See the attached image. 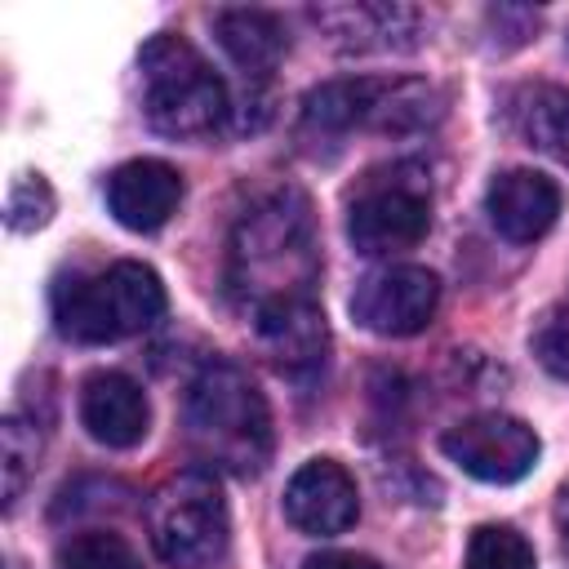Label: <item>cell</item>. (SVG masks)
Masks as SVG:
<instances>
[{"label":"cell","instance_id":"obj_1","mask_svg":"<svg viewBox=\"0 0 569 569\" xmlns=\"http://www.w3.org/2000/svg\"><path fill=\"white\" fill-rule=\"evenodd\" d=\"M316 284L311 213L298 191L253 204L231 240V289L258 311L276 298H307Z\"/></svg>","mask_w":569,"mask_h":569},{"label":"cell","instance_id":"obj_2","mask_svg":"<svg viewBox=\"0 0 569 569\" xmlns=\"http://www.w3.org/2000/svg\"><path fill=\"white\" fill-rule=\"evenodd\" d=\"M187 431L209 467L258 476L271 458V409L231 360H209L187 387Z\"/></svg>","mask_w":569,"mask_h":569},{"label":"cell","instance_id":"obj_3","mask_svg":"<svg viewBox=\"0 0 569 569\" xmlns=\"http://www.w3.org/2000/svg\"><path fill=\"white\" fill-rule=\"evenodd\" d=\"M142 71V111L156 133L164 138H209L222 129L231 102L218 71L182 40V36H151L138 53Z\"/></svg>","mask_w":569,"mask_h":569},{"label":"cell","instance_id":"obj_4","mask_svg":"<svg viewBox=\"0 0 569 569\" xmlns=\"http://www.w3.org/2000/svg\"><path fill=\"white\" fill-rule=\"evenodd\" d=\"M164 311V284L142 262H111L93 276L58 280L53 325L71 342H116L142 333Z\"/></svg>","mask_w":569,"mask_h":569},{"label":"cell","instance_id":"obj_5","mask_svg":"<svg viewBox=\"0 0 569 569\" xmlns=\"http://www.w3.org/2000/svg\"><path fill=\"white\" fill-rule=\"evenodd\" d=\"M151 547L173 569H209L222 560L231 520L222 485L209 467H187L173 480H164L147 507Z\"/></svg>","mask_w":569,"mask_h":569},{"label":"cell","instance_id":"obj_6","mask_svg":"<svg viewBox=\"0 0 569 569\" xmlns=\"http://www.w3.org/2000/svg\"><path fill=\"white\" fill-rule=\"evenodd\" d=\"M436 93L418 80H378V76H360V80H333L307 93L302 102V124L316 133H347V129H422L427 120H436Z\"/></svg>","mask_w":569,"mask_h":569},{"label":"cell","instance_id":"obj_7","mask_svg":"<svg viewBox=\"0 0 569 569\" xmlns=\"http://www.w3.org/2000/svg\"><path fill=\"white\" fill-rule=\"evenodd\" d=\"M427 227H431V196L413 169L373 173L347 209V236L369 258L413 249L427 236Z\"/></svg>","mask_w":569,"mask_h":569},{"label":"cell","instance_id":"obj_8","mask_svg":"<svg viewBox=\"0 0 569 569\" xmlns=\"http://www.w3.org/2000/svg\"><path fill=\"white\" fill-rule=\"evenodd\" d=\"M440 449L449 453V462H458L467 476H476L485 485H511V480L529 476L538 462L533 427H525L511 413L462 418L440 436Z\"/></svg>","mask_w":569,"mask_h":569},{"label":"cell","instance_id":"obj_9","mask_svg":"<svg viewBox=\"0 0 569 569\" xmlns=\"http://www.w3.org/2000/svg\"><path fill=\"white\" fill-rule=\"evenodd\" d=\"M436 307H440L436 271L413 267V262L369 271L351 293V316L369 333H382V338H409V333L427 329Z\"/></svg>","mask_w":569,"mask_h":569},{"label":"cell","instance_id":"obj_10","mask_svg":"<svg viewBox=\"0 0 569 569\" xmlns=\"http://www.w3.org/2000/svg\"><path fill=\"white\" fill-rule=\"evenodd\" d=\"M284 516L293 529L311 533V538H329L356 525L360 516V498H356V480L333 462V458H311L293 471V480L284 485Z\"/></svg>","mask_w":569,"mask_h":569},{"label":"cell","instance_id":"obj_11","mask_svg":"<svg viewBox=\"0 0 569 569\" xmlns=\"http://www.w3.org/2000/svg\"><path fill=\"white\" fill-rule=\"evenodd\" d=\"M258 325V342L271 356V365L280 373H316L325 365V347H329V329L325 316L316 307V298H276L267 307L253 311Z\"/></svg>","mask_w":569,"mask_h":569},{"label":"cell","instance_id":"obj_12","mask_svg":"<svg viewBox=\"0 0 569 569\" xmlns=\"http://www.w3.org/2000/svg\"><path fill=\"white\" fill-rule=\"evenodd\" d=\"M80 422L107 449H133L151 427V405L129 373L102 369L80 387Z\"/></svg>","mask_w":569,"mask_h":569},{"label":"cell","instance_id":"obj_13","mask_svg":"<svg viewBox=\"0 0 569 569\" xmlns=\"http://www.w3.org/2000/svg\"><path fill=\"white\" fill-rule=\"evenodd\" d=\"M182 200V178L164 160H129L107 178V209L129 231H156L173 218Z\"/></svg>","mask_w":569,"mask_h":569},{"label":"cell","instance_id":"obj_14","mask_svg":"<svg viewBox=\"0 0 569 569\" xmlns=\"http://www.w3.org/2000/svg\"><path fill=\"white\" fill-rule=\"evenodd\" d=\"M485 209H489V222L507 240L529 244L551 231V222L560 213V187L538 169H507L489 182Z\"/></svg>","mask_w":569,"mask_h":569},{"label":"cell","instance_id":"obj_15","mask_svg":"<svg viewBox=\"0 0 569 569\" xmlns=\"http://www.w3.org/2000/svg\"><path fill=\"white\" fill-rule=\"evenodd\" d=\"M311 18L342 49H396L409 44V36L418 31V13L405 4H325L311 9Z\"/></svg>","mask_w":569,"mask_h":569},{"label":"cell","instance_id":"obj_16","mask_svg":"<svg viewBox=\"0 0 569 569\" xmlns=\"http://www.w3.org/2000/svg\"><path fill=\"white\" fill-rule=\"evenodd\" d=\"M213 31H218V44L227 49V58L244 76H271L289 49L280 18L267 9H222L213 18Z\"/></svg>","mask_w":569,"mask_h":569},{"label":"cell","instance_id":"obj_17","mask_svg":"<svg viewBox=\"0 0 569 569\" xmlns=\"http://www.w3.org/2000/svg\"><path fill=\"white\" fill-rule=\"evenodd\" d=\"M520 129L538 151H547L569 169V89L556 84L529 89L520 102Z\"/></svg>","mask_w":569,"mask_h":569},{"label":"cell","instance_id":"obj_18","mask_svg":"<svg viewBox=\"0 0 569 569\" xmlns=\"http://www.w3.org/2000/svg\"><path fill=\"white\" fill-rule=\"evenodd\" d=\"M58 569H142V565L120 533L84 529L58 547Z\"/></svg>","mask_w":569,"mask_h":569},{"label":"cell","instance_id":"obj_19","mask_svg":"<svg viewBox=\"0 0 569 569\" xmlns=\"http://www.w3.org/2000/svg\"><path fill=\"white\" fill-rule=\"evenodd\" d=\"M467 569H533V547L511 525H480L467 542Z\"/></svg>","mask_w":569,"mask_h":569},{"label":"cell","instance_id":"obj_20","mask_svg":"<svg viewBox=\"0 0 569 569\" xmlns=\"http://www.w3.org/2000/svg\"><path fill=\"white\" fill-rule=\"evenodd\" d=\"M36 453H40V440H36V427L22 422V418H4L0 427V471H4V507L18 502L31 467H36Z\"/></svg>","mask_w":569,"mask_h":569},{"label":"cell","instance_id":"obj_21","mask_svg":"<svg viewBox=\"0 0 569 569\" xmlns=\"http://www.w3.org/2000/svg\"><path fill=\"white\" fill-rule=\"evenodd\" d=\"M49 213H53V191H49V182H44L40 173L18 178L13 191H9V204H4L9 227H13V231H36V227L49 222Z\"/></svg>","mask_w":569,"mask_h":569},{"label":"cell","instance_id":"obj_22","mask_svg":"<svg viewBox=\"0 0 569 569\" xmlns=\"http://www.w3.org/2000/svg\"><path fill=\"white\" fill-rule=\"evenodd\" d=\"M533 356H538L556 378H569V316L542 320V329L533 333Z\"/></svg>","mask_w":569,"mask_h":569},{"label":"cell","instance_id":"obj_23","mask_svg":"<svg viewBox=\"0 0 569 569\" xmlns=\"http://www.w3.org/2000/svg\"><path fill=\"white\" fill-rule=\"evenodd\" d=\"M302 569H382V565L369 560V556H356V551H320Z\"/></svg>","mask_w":569,"mask_h":569},{"label":"cell","instance_id":"obj_24","mask_svg":"<svg viewBox=\"0 0 569 569\" xmlns=\"http://www.w3.org/2000/svg\"><path fill=\"white\" fill-rule=\"evenodd\" d=\"M556 525H560V533L569 538V485H565L560 498H556Z\"/></svg>","mask_w":569,"mask_h":569}]
</instances>
